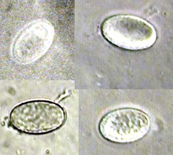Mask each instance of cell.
<instances>
[{
    "label": "cell",
    "mask_w": 173,
    "mask_h": 155,
    "mask_svg": "<svg viewBox=\"0 0 173 155\" xmlns=\"http://www.w3.org/2000/svg\"><path fill=\"white\" fill-rule=\"evenodd\" d=\"M105 38L112 43L124 48L136 50L147 48L156 37L153 26L137 17L119 15L109 18L102 27Z\"/></svg>",
    "instance_id": "1"
}]
</instances>
